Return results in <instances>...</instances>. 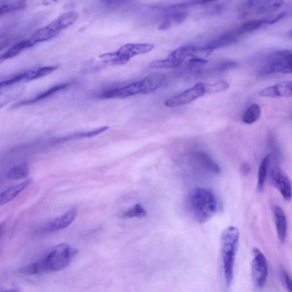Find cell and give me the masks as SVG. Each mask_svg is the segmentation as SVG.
<instances>
[{"label": "cell", "instance_id": "cell-8", "mask_svg": "<svg viewBox=\"0 0 292 292\" xmlns=\"http://www.w3.org/2000/svg\"><path fill=\"white\" fill-rule=\"evenodd\" d=\"M206 94L205 84L198 83L192 87L185 90L165 102V105L169 108L182 106L191 103L194 100Z\"/></svg>", "mask_w": 292, "mask_h": 292}, {"label": "cell", "instance_id": "cell-19", "mask_svg": "<svg viewBox=\"0 0 292 292\" xmlns=\"http://www.w3.org/2000/svg\"><path fill=\"white\" fill-rule=\"evenodd\" d=\"M23 92V87L15 85L0 90V109L15 100Z\"/></svg>", "mask_w": 292, "mask_h": 292}, {"label": "cell", "instance_id": "cell-34", "mask_svg": "<svg viewBox=\"0 0 292 292\" xmlns=\"http://www.w3.org/2000/svg\"><path fill=\"white\" fill-rule=\"evenodd\" d=\"M237 64L235 62L231 61H225L219 64L216 67V70L217 71H225L232 69V68H235Z\"/></svg>", "mask_w": 292, "mask_h": 292}, {"label": "cell", "instance_id": "cell-30", "mask_svg": "<svg viewBox=\"0 0 292 292\" xmlns=\"http://www.w3.org/2000/svg\"><path fill=\"white\" fill-rule=\"evenodd\" d=\"M108 129L109 127L105 126V127H102L90 131H87V132L85 133H76L75 134L67 136V137L64 138H62L61 139V143H64L67 142L68 140L93 137H95V136L105 132V131Z\"/></svg>", "mask_w": 292, "mask_h": 292}, {"label": "cell", "instance_id": "cell-16", "mask_svg": "<svg viewBox=\"0 0 292 292\" xmlns=\"http://www.w3.org/2000/svg\"><path fill=\"white\" fill-rule=\"evenodd\" d=\"M79 18V14L76 11H70L61 14L51 23L50 25L54 30L59 34L68 27L72 26Z\"/></svg>", "mask_w": 292, "mask_h": 292}, {"label": "cell", "instance_id": "cell-29", "mask_svg": "<svg viewBox=\"0 0 292 292\" xmlns=\"http://www.w3.org/2000/svg\"><path fill=\"white\" fill-rule=\"evenodd\" d=\"M182 63L172 59L169 57L161 60L153 61L150 63L149 66L152 69H174L181 65Z\"/></svg>", "mask_w": 292, "mask_h": 292}, {"label": "cell", "instance_id": "cell-3", "mask_svg": "<svg viewBox=\"0 0 292 292\" xmlns=\"http://www.w3.org/2000/svg\"><path fill=\"white\" fill-rule=\"evenodd\" d=\"M240 233L233 226L228 227L222 233L221 251L223 274L227 286H230L233 278V270L239 243Z\"/></svg>", "mask_w": 292, "mask_h": 292}, {"label": "cell", "instance_id": "cell-33", "mask_svg": "<svg viewBox=\"0 0 292 292\" xmlns=\"http://www.w3.org/2000/svg\"><path fill=\"white\" fill-rule=\"evenodd\" d=\"M207 62L204 58L193 57L187 62V64L190 67H198L206 65Z\"/></svg>", "mask_w": 292, "mask_h": 292}, {"label": "cell", "instance_id": "cell-23", "mask_svg": "<svg viewBox=\"0 0 292 292\" xmlns=\"http://www.w3.org/2000/svg\"><path fill=\"white\" fill-rule=\"evenodd\" d=\"M70 84H68V83H65V84H62L60 85H58L55 86L54 87H51L50 89L42 92L40 94L38 95L35 98L29 100L27 101H24L21 102H19V104H17L18 106L21 105H31L33 104L36 103V102L42 101L43 100L46 99L48 97H50L53 94L57 93V92H59L61 90H65L68 87H69Z\"/></svg>", "mask_w": 292, "mask_h": 292}, {"label": "cell", "instance_id": "cell-37", "mask_svg": "<svg viewBox=\"0 0 292 292\" xmlns=\"http://www.w3.org/2000/svg\"><path fill=\"white\" fill-rule=\"evenodd\" d=\"M283 275L285 284L286 286L287 289H288L289 292H291V282L290 277L288 274L286 273V272H284Z\"/></svg>", "mask_w": 292, "mask_h": 292}, {"label": "cell", "instance_id": "cell-22", "mask_svg": "<svg viewBox=\"0 0 292 292\" xmlns=\"http://www.w3.org/2000/svg\"><path fill=\"white\" fill-rule=\"evenodd\" d=\"M270 19L266 18L250 19L236 27L237 31L243 36L246 33L254 32L261 27L269 24Z\"/></svg>", "mask_w": 292, "mask_h": 292}, {"label": "cell", "instance_id": "cell-35", "mask_svg": "<svg viewBox=\"0 0 292 292\" xmlns=\"http://www.w3.org/2000/svg\"><path fill=\"white\" fill-rule=\"evenodd\" d=\"M11 38L7 35L1 34L0 35V51L6 48L10 43H11Z\"/></svg>", "mask_w": 292, "mask_h": 292}, {"label": "cell", "instance_id": "cell-14", "mask_svg": "<svg viewBox=\"0 0 292 292\" xmlns=\"http://www.w3.org/2000/svg\"><path fill=\"white\" fill-rule=\"evenodd\" d=\"M192 159L199 167L210 173L218 175L221 173L220 166L205 152H198L194 153Z\"/></svg>", "mask_w": 292, "mask_h": 292}, {"label": "cell", "instance_id": "cell-10", "mask_svg": "<svg viewBox=\"0 0 292 292\" xmlns=\"http://www.w3.org/2000/svg\"><path fill=\"white\" fill-rule=\"evenodd\" d=\"M270 179L272 184L280 191L286 201H290L291 187L290 179L287 175L278 167L272 168L270 172Z\"/></svg>", "mask_w": 292, "mask_h": 292}, {"label": "cell", "instance_id": "cell-17", "mask_svg": "<svg viewBox=\"0 0 292 292\" xmlns=\"http://www.w3.org/2000/svg\"><path fill=\"white\" fill-rule=\"evenodd\" d=\"M187 17V13L185 11H174L165 13L163 20L160 24V31L167 30L174 26L183 23Z\"/></svg>", "mask_w": 292, "mask_h": 292}, {"label": "cell", "instance_id": "cell-24", "mask_svg": "<svg viewBox=\"0 0 292 292\" xmlns=\"http://www.w3.org/2000/svg\"><path fill=\"white\" fill-rule=\"evenodd\" d=\"M196 47L193 45H184L179 47L169 53L168 57L183 63L188 57H193Z\"/></svg>", "mask_w": 292, "mask_h": 292}, {"label": "cell", "instance_id": "cell-15", "mask_svg": "<svg viewBox=\"0 0 292 292\" xmlns=\"http://www.w3.org/2000/svg\"><path fill=\"white\" fill-rule=\"evenodd\" d=\"M165 81V77L162 75L154 74L145 77L141 80L140 94L152 93L161 87Z\"/></svg>", "mask_w": 292, "mask_h": 292}, {"label": "cell", "instance_id": "cell-39", "mask_svg": "<svg viewBox=\"0 0 292 292\" xmlns=\"http://www.w3.org/2000/svg\"><path fill=\"white\" fill-rule=\"evenodd\" d=\"M0 292H19V291L17 290L11 289V290H5V291H0Z\"/></svg>", "mask_w": 292, "mask_h": 292}, {"label": "cell", "instance_id": "cell-36", "mask_svg": "<svg viewBox=\"0 0 292 292\" xmlns=\"http://www.w3.org/2000/svg\"><path fill=\"white\" fill-rule=\"evenodd\" d=\"M251 165L247 163H243L240 167V172L242 175H245V176H247L248 174L251 173Z\"/></svg>", "mask_w": 292, "mask_h": 292}, {"label": "cell", "instance_id": "cell-27", "mask_svg": "<svg viewBox=\"0 0 292 292\" xmlns=\"http://www.w3.org/2000/svg\"><path fill=\"white\" fill-rule=\"evenodd\" d=\"M270 155H266L260 164L258 173L257 190L261 192L263 191L267 176V168L270 162Z\"/></svg>", "mask_w": 292, "mask_h": 292}, {"label": "cell", "instance_id": "cell-11", "mask_svg": "<svg viewBox=\"0 0 292 292\" xmlns=\"http://www.w3.org/2000/svg\"><path fill=\"white\" fill-rule=\"evenodd\" d=\"M141 82L137 81L124 87L105 91L101 95L103 99H124L131 96L140 94Z\"/></svg>", "mask_w": 292, "mask_h": 292}, {"label": "cell", "instance_id": "cell-32", "mask_svg": "<svg viewBox=\"0 0 292 292\" xmlns=\"http://www.w3.org/2000/svg\"><path fill=\"white\" fill-rule=\"evenodd\" d=\"M147 215V212L145 209L141 206L140 204H137L136 205L129 209L127 211L124 213V217L126 218H132L135 217H141L145 216Z\"/></svg>", "mask_w": 292, "mask_h": 292}, {"label": "cell", "instance_id": "cell-9", "mask_svg": "<svg viewBox=\"0 0 292 292\" xmlns=\"http://www.w3.org/2000/svg\"><path fill=\"white\" fill-rule=\"evenodd\" d=\"M242 37L237 30L236 28L223 33V35L218 37L215 40H212L206 44L201 46L202 50L207 53V56L218 48L230 46L236 42Z\"/></svg>", "mask_w": 292, "mask_h": 292}, {"label": "cell", "instance_id": "cell-26", "mask_svg": "<svg viewBox=\"0 0 292 292\" xmlns=\"http://www.w3.org/2000/svg\"><path fill=\"white\" fill-rule=\"evenodd\" d=\"M27 3L24 1L4 2L0 4V16L8 13L21 11L26 7Z\"/></svg>", "mask_w": 292, "mask_h": 292}, {"label": "cell", "instance_id": "cell-25", "mask_svg": "<svg viewBox=\"0 0 292 292\" xmlns=\"http://www.w3.org/2000/svg\"><path fill=\"white\" fill-rule=\"evenodd\" d=\"M261 110L259 105L253 104L246 110L242 116L243 123L247 125H252L256 123L261 116Z\"/></svg>", "mask_w": 292, "mask_h": 292}, {"label": "cell", "instance_id": "cell-13", "mask_svg": "<svg viewBox=\"0 0 292 292\" xmlns=\"http://www.w3.org/2000/svg\"><path fill=\"white\" fill-rule=\"evenodd\" d=\"M77 215V210L71 208L64 215L58 217L50 222L46 225L45 230L47 232H53L66 228L75 220Z\"/></svg>", "mask_w": 292, "mask_h": 292}, {"label": "cell", "instance_id": "cell-7", "mask_svg": "<svg viewBox=\"0 0 292 292\" xmlns=\"http://www.w3.org/2000/svg\"><path fill=\"white\" fill-rule=\"evenodd\" d=\"M251 273L256 288H263L269 276V264L265 255L257 248L253 250Z\"/></svg>", "mask_w": 292, "mask_h": 292}, {"label": "cell", "instance_id": "cell-6", "mask_svg": "<svg viewBox=\"0 0 292 292\" xmlns=\"http://www.w3.org/2000/svg\"><path fill=\"white\" fill-rule=\"evenodd\" d=\"M283 1H247L238 6L237 11L241 17L246 18L259 14L271 13L277 11Z\"/></svg>", "mask_w": 292, "mask_h": 292}, {"label": "cell", "instance_id": "cell-12", "mask_svg": "<svg viewBox=\"0 0 292 292\" xmlns=\"http://www.w3.org/2000/svg\"><path fill=\"white\" fill-rule=\"evenodd\" d=\"M259 95L262 97L277 98L285 97L288 98L292 95V84L290 81L281 82L279 84L269 86L262 90Z\"/></svg>", "mask_w": 292, "mask_h": 292}, {"label": "cell", "instance_id": "cell-18", "mask_svg": "<svg viewBox=\"0 0 292 292\" xmlns=\"http://www.w3.org/2000/svg\"><path fill=\"white\" fill-rule=\"evenodd\" d=\"M32 183L31 179L8 188L7 190L0 192V206H2L15 199L19 193L24 190Z\"/></svg>", "mask_w": 292, "mask_h": 292}, {"label": "cell", "instance_id": "cell-4", "mask_svg": "<svg viewBox=\"0 0 292 292\" xmlns=\"http://www.w3.org/2000/svg\"><path fill=\"white\" fill-rule=\"evenodd\" d=\"M154 45L148 43H127L118 51L107 53L99 56L104 65H121L127 63L135 56L146 54L153 50Z\"/></svg>", "mask_w": 292, "mask_h": 292}, {"label": "cell", "instance_id": "cell-28", "mask_svg": "<svg viewBox=\"0 0 292 292\" xmlns=\"http://www.w3.org/2000/svg\"><path fill=\"white\" fill-rule=\"evenodd\" d=\"M29 169L27 164L22 163L9 169L7 177L9 179H22L28 177Z\"/></svg>", "mask_w": 292, "mask_h": 292}, {"label": "cell", "instance_id": "cell-21", "mask_svg": "<svg viewBox=\"0 0 292 292\" xmlns=\"http://www.w3.org/2000/svg\"><path fill=\"white\" fill-rule=\"evenodd\" d=\"M33 46L30 41H22L10 47L8 51L0 54V65L8 60L16 57L27 48Z\"/></svg>", "mask_w": 292, "mask_h": 292}, {"label": "cell", "instance_id": "cell-38", "mask_svg": "<svg viewBox=\"0 0 292 292\" xmlns=\"http://www.w3.org/2000/svg\"><path fill=\"white\" fill-rule=\"evenodd\" d=\"M286 16V13L285 12L281 13L278 15H277L273 18L270 19L269 24H274L277 22H279L281 19L284 18Z\"/></svg>", "mask_w": 292, "mask_h": 292}, {"label": "cell", "instance_id": "cell-1", "mask_svg": "<svg viewBox=\"0 0 292 292\" xmlns=\"http://www.w3.org/2000/svg\"><path fill=\"white\" fill-rule=\"evenodd\" d=\"M77 253L75 248L62 243L53 247L42 259L22 267L19 271L28 275L54 273L69 265Z\"/></svg>", "mask_w": 292, "mask_h": 292}, {"label": "cell", "instance_id": "cell-5", "mask_svg": "<svg viewBox=\"0 0 292 292\" xmlns=\"http://www.w3.org/2000/svg\"><path fill=\"white\" fill-rule=\"evenodd\" d=\"M291 53L288 50H280L272 53L267 58L265 64L261 66L258 73L262 76L275 73H291Z\"/></svg>", "mask_w": 292, "mask_h": 292}, {"label": "cell", "instance_id": "cell-31", "mask_svg": "<svg viewBox=\"0 0 292 292\" xmlns=\"http://www.w3.org/2000/svg\"><path fill=\"white\" fill-rule=\"evenodd\" d=\"M205 85L206 94L216 93V92L225 91L230 86L228 82L225 80L219 81L211 84H205Z\"/></svg>", "mask_w": 292, "mask_h": 292}, {"label": "cell", "instance_id": "cell-2", "mask_svg": "<svg viewBox=\"0 0 292 292\" xmlns=\"http://www.w3.org/2000/svg\"><path fill=\"white\" fill-rule=\"evenodd\" d=\"M186 206L193 220L203 223L216 215L218 211L219 203L216 193L212 189L197 188L188 194Z\"/></svg>", "mask_w": 292, "mask_h": 292}, {"label": "cell", "instance_id": "cell-20", "mask_svg": "<svg viewBox=\"0 0 292 292\" xmlns=\"http://www.w3.org/2000/svg\"><path fill=\"white\" fill-rule=\"evenodd\" d=\"M277 235L281 242L285 240L287 232V222L285 214L279 206H277L274 212Z\"/></svg>", "mask_w": 292, "mask_h": 292}, {"label": "cell", "instance_id": "cell-40", "mask_svg": "<svg viewBox=\"0 0 292 292\" xmlns=\"http://www.w3.org/2000/svg\"><path fill=\"white\" fill-rule=\"evenodd\" d=\"M3 232V226L1 225H0V237H1L2 235Z\"/></svg>", "mask_w": 292, "mask_h": 292}]
</instances>
